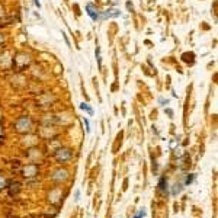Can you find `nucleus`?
<instances>
[{"mask_svg":"<svg viewBox=\"0 0 218 218\" xmlns=\"http://www.w3.org/2000/svg\"><path fill=\"white\" fill-rule=\"evenodd\" d=\"M96 58H97V63H99V66H100L102 60H100V48H99V47L96 48Z\"/></svg>","mask_w":218,"mask_h":218,"instance_id":"obj_11","label":"nucleus"},{"mask_svg":"<svg viewBox=\"0 0 218 218\" xmlns=\"http://www.w3.org/2000/svg\"><path fill=\"white\" fill-rule=\"evenodd\" d=\"M31 128H32V122H31V119L28 116H22L20 119L16 121V130L19 132H26Z\"/></svg>","mask_w":218,"mask_h":218,"instance_id":"obj_2","label":"nucleus"},{"mask_svg":"<svg viewBox=\"0 0 218 218\" xmlns=\"http://www.w3.org/2000/svg\"><path fill=\"white\" fill-rule=\"evenodd\" d=\"M4 185H6V180L4 179H0V188H4Z\"/></svg>","mask_w":218,"mask_h":218,"instance_id":"obj_14","label":"nucleus"},{"mask_svg":"<svg viewBox=\"0 0 218 218\" xmlns=\"http://www.w3.org/2000/svg\"><path fill=\"white\" fill-rule=\"evenodd\" d=\"M12 61H13V66L18 68V71H22V70L29 64L31 58H29V55H26L25 52H19V54H16V57H15Z\"/></svg>","mask_w":218,"mask_h":218,"instance_id":"obj_1","label":"nucleus"},{"mask_svg":"<svg viewBox=\"0 0 218 218\" xmlns=\"http://www.w3.org/2000/svg\"><path fill=\"white\" fill-rule=\"evenodd\" d=\"M83 121H85V124H86V131H87V132H90V128H89V127H90V125H89V119H86V118H85Z\"/></svg>","mask_w":218,"mask_h":218,"instance_id":"obj_13","label":"nucleus"},{"mask_svg":"<svg viewBox=\"0 0 218 218\" xmlns=\"http://www.w3.org/2000/svg\"><path fill=\"white\" fill-rule=\"evenodd\" d=\"M159 189L162 192H167V179L166 177H162L160 182H159Z\"/></svg>","mask_w":218,"mask_h":218,"instance_id":"obj_7","label":"nucleus"},{"mask_svg":"<svg viewBox=\"0 0 218 218\" xmlns=\"http://www.w3.org/2000/svg\"><path fill=\"white\" fill-rule=\"evenodd\" d=\"M193 177H195V174H188V176L185 177V185H190L192 180H193Z\"/></svg>","mask_w":218,"mask_h":218,"instance_id":"obj_10","label":"nucleus"},{"mask_svg":"<svg viewBox=\"0 0 218 218\" xmlns=\"http://www.w3.org/2000/svg\"><path fill=\"white\" fill-rule=\"evenodd\" d=\"M3 41H4V38H3V37H1V35H0V44L3 42Z\"/></svg>","mask_w":218,"mask_h":218,"instance_id":"obj_15","label":"nucleus"},{"mask_svg":"<svg viewBox=\"0 0 218 218\" xmlns=\"http://www.w3.org/2000/svg\"><path fill=\"white\" fill-rule=\"evenodd\" d=\"M182 189H183V186L180 185V183H176L173 186V189H172V195H177V193H180L182 192Z\"/></svg>","mask_w":218,"mask_h":218,"instance_id":"obj_8","label":"nucleus"},{"mask_svg":"<svg viewBox=\"0 0 218 218\" xmlns=\"http://www.w3.org/2000/svg\"><path fill=\"white\" fill-rule=\"evenodd\" d=\"M71 157H73V153H71L68 148H63V150H58V151L55 153L57 162H61V163H66V162L71 160Z\"/></svg>","mask_w":218,"mask_h":218,"instance_id":"obj_3","label":"nucleus"},{"mask_svg":"<svg viewBox=\"0 0 218 218\" xmlns=\"http://www.w3.org/2000/svg\"><path fill=\"white\" fill-rule=\"evenodd\" d=\"M144 215H145V211H143V210H141V211H140V212H138V214H137L134 218H141V217H144Z\"/></svg>","mask_w":218,"mask_h":218,"instance_id":"obj_12","label":"nucleus"},{"mask_svg":"<svg viewBox=\"0 0 218 218\" xmlns=\"http://www.w3.org/2000/svg\"><path fill=\"white\" fill-rule=\"evenodd\" d=\"M119 10H116V9H112V10H106L103 15H102V19L103 18H111V16H119Z\"/></svg>","mask_w":218,"mask_h":218,"instance_id":"obj_6","label":"nucleus"},{"mask_svg":"<svg viewBox=\"0 0 218 218\" xmlns=\"http://www.w3.org/2000/svg\"><path fill=\"white\" fill-rule=\"evenodd\" d=\"M80 109H83V111H86V112H87V114H89V115H93V109H92V108H90V106H89L87 103H85V102H83V103L80 105Z\"/></svg>","mask_w":218,"mask_h":218,"instance_id":"obj_9","label":"nucleus"},{"mask_svg":"<svg viewBox=\"0 0 218 218\" xmlns=\"http://www.w3.org/2000/svg\"><path fill=\"white\" fill-rule=\"evenodd\" d=\"M86 10H87V13H89V16H90L93 20L99 19V12H97V9H96L93 4H87V6H86Z\"/></svg>","mask_w":218,"mask_h":218,"instance_id":"obj_4","label":"nucleus"},{"mask_svg":"<svg viewBox=\"0 0 218 218\" xmlns=\"http://www.w3.org/2000/svg\"><path fill=\"white\" fill-rule=\"evenodd\" d=\"M67 174H68L67 170H55L51 177H52V180H64V179H67Z\"/></svg>","mask_w":218,"mask_h":218,"instance_id":"obj_5","label":"nucleus"}]
</instances>
